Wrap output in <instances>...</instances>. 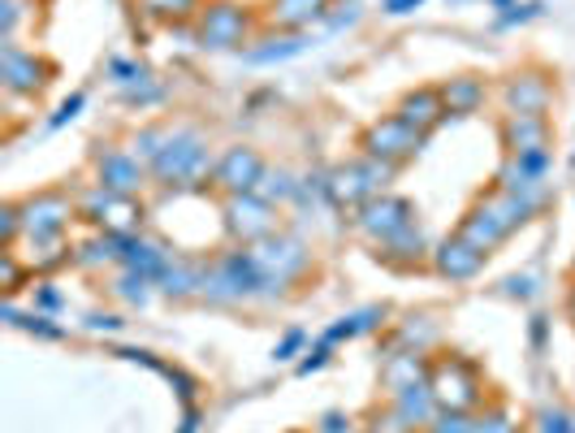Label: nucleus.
I'll return each instance as SVG.
<instances>
[{
  "instance_id": "obj_1",
  "label": "nucleus",
  "mask_w": 575,
  "mask_h": 433,
  "mask_svg": "<svg viewBox=\"0 0 575 433\" xmlns=\"http://www.w3.org/2000/svg\"><path fill=\"white\" fill-rule=\"evenodd\" d=\"M152 173L161 178L164 186L199 191V186L217 173V161H212L208 144H204L195 130H177V135H169V144L161 148V157L152 161Z\"/></svg>"
},
{
  "instance_id": "obj_2",
  "label": "nucleus",
  "mask_w": 575,
  "mask_h": 433,
  "mask_svg": "<svg viewBox=\"0 0 575 433\" xmlns=\"http://www.w3.org/2000/svg\"><path fill=\"white\" fill-rule=\"evenodd\" d=\"M428 386L437 395V408H446V412H472L485 399L481 368L463 355H446V360L428 364Z\"/></svg>"
},
{
  "instance_id": "obj_3",
  "label": "nucleus",
  "mask_w": 575,
  "mask_h": 433,
  "mask_svg": "<svg viewBox=\"0 0 575 433\" xmlns=\"http://www.w3.org/2000/svg\"><path fill=\"white\" fill-rule=\"evenodd\" d=\"M390 178H394V166L364 157V161H355V166H342V170L329 173V200L342 204V208H359V204H368L372 195H381Z\"/></svg>"
},
{
  "instance_id": "obj_4",
  "label": "nucleus",
  "mask_w": 575,
  "mask_h": 433,
  "mask_svg": "<svg viewBox=\"0 0 575 433\" xmlns=\"http://www.w3.org/2000/svg\"><path fill=\"white\" fill-rule=\"evenodd\" d=\"M424 139L428 135H419V130H411L407 122L394 113V117H386V122H372L368 130H364V157H372V161H386V166H403L411 161L419 148H424Z\"/></svg>"
},
{
  "instance_id": "obj_5",
  "label": "nucleus",
  "mask_w": 575,
  "mask_h": 433,
  "mask_svg": "<svg viewBox=\"0 0 575 433\" xmlns=\"http://www.w3.org/2000/svg\"><path fill=\"white\" fill-rule=\"evenodd\" d=\"M251 252L260 260V269L268 273V282H273V290L277 286H290V282H299L303 273H308V248L299 243V239H290V235H268V239H260V243H251Z\"/></svg>"
},
{
  "instance_id": "obj_6",
  "label": "nucleus",
  "mask_w": 575,
  "mask_h": 433,
  "mask_svg": "<svg viewBox=\"0 0 575 433\" xmlns=\"http://www.w3.org/2000/svg\"><path fill=\"white\" fill-rule=\"evenodd\" d=\"M251 35V13L234 0H212L199 9V44L204 48H239Z\"/></svg>"
},
{
  "instance_id": "obj_7",
  "label": "nucleus",
  "mask_w": 575,
  "mask_h": 433,
  "mask_svg": "<svg viewBox=\"0 0 575 433\" xmlns=\"http://www.w3.org/2000/svg\"><path fill=\"white\" fill-rule=\"evenodd\" d=\"M411 221H415V208H411L403 195H386V191L355 208V226H359L368 239H377V243H386L390 235L407 230Z\"/></svg>"
},
{
  "instance_id": "obj_8",
  "label": "nucleus",
  "mask_w": 575,
  "mask_h": 433,
  "mask_svg": "<svg viewBox=\"0 0 575 433\" xmlns=\"http://www.w3.org/2000/svg\"><path fill=\"white\" fill-rule=\"evenodd\" d=\"M18 208H22V226L31 239H57L74 217V204L66 191H39Z\"/></svg>"
},
{
  "instance_id": "obj_9",
  "label": "nucleus",
  "mask_w": 575,
  "mask_h": 433,
  "mask_svg": "<svg viewBox=\"0 0 575 433\" xmlns=\"http://www.w3.org/2000/svg\"><path fill=\"white\" fill-rule=\"evenodd\" d=\"M226 230H230L234 239H243V243L268 239V235H273V204L260 200L255 191L230 195V200H226Z\"/></svg>"
},
{
  "instance_id": "obj_10",
  "label": "nucleus",
  "mask_w": 575,
  "mask_h": 433,
  "mask_svg": "<svg viewBox=\"0 0 575 433\" xmlns=\"http://www.w3.org/2000/svg\"><path fill=\"white\" fill-rule=\"evenodd\" d=\"M48 75H53V70H48L35 53H22L13 39L4 44V53H0V79H4V87H9L13 95H35V91H44Z\"/></svg>"
},
{
  "instance_id": "obj_11",
  "label": "nucleus",
  "mask_w": 575,
  "mask_h": 433,
  "mask_svg": "<svg viewBox=\"0 0 575 433\" xmlns=\"http://www.w3.org/2000/svg\"><path fill=\"white\" fill-rule=\"evenodd\" d=\"M459 235L472 243V248H481L485 257H490L497 243H506V235H510V226H506V217L497 213V204H493V195L485 200H476L472 204V213L459 221Z\"/></svg>"
},
{
  "instance_id": "obj_12",
  "label": "nucleus",
  "mask_w": 575,
  "mask_h": 433,
  "mask_svg": "<svg viewBox=\"0 0 575 433\" xmlns=\"http://www.w3.org/2000/svg\"><path fill=\"white\" fill-rule=\"evenodd\" d=\"M264 170H268V166L260 161V152H255V148H230V152L217 161L212 182H217L221 191H230V195H246V191H255V186H260Z\"/></svg>"
},
{
  "instance_id": "obj_13",
  "label": "nucleus",
  "mask_w": 575,
  "mask_h": 433,
  "mask_svg": "<svg viewBox=\"0 0 575 433\" xmlns=\"http://www.w3.org/2000/svg\"><path fill=\"white\" fill-rule=\"evenodd\" d=\"M550 100H554V83H550V75H541V70H524V75H515V79L506 83V109H510V113L545 117Z\"/></svg>"
},
{
  "instance_id": "obj_14",
  "label": "nucleus",
  "mask_w": 575,
  "mask_h": 433,
  "mask_svg": "<svg viewBox=\"0 0 575 433\" xmlns=\"http://www.w3.org/2000/svg\"><path fill=\"white\" fill-rule=\"evenodd\" d=\"M117 260L130 269V273H143L148 282H161L164 269L173 264V252H164L161 243L143 239V235H117Z\"/></svg>"
},
{
  "instance_id": "obj_15",
  "label": "nucleus",
  "mask_w": 575,
  "mask_h": 433,
  "mask_svg": "<svg viewBox=\"0 0 575 433\" xmlns=\"http://www.w3.org/2000/svg\"><path fill=\"white\" fill-rule=\"evenodd\" d=\"M399 117L407 122L411 130H419V135H428L433 126H441V117H446L441 87H415V91H407L399 100Z\"/></svg>"
},
{
  "instance_id": "obj_16",
  "label": "nucleus",
  "mask_w": 575,
  "mask_h": 433,
  "mask_svg": "<svg viewBox=\"0 0 575 433\" xmlns=\"http://www.w3.org/2000/svg\"><path fill=\"white\" fill-rule=\"evenodd\" d=\"M481 269H485V252L472 248L463 235H455V239H446V243L437 248V273L450 277V282H468V277H476Z\"/></svg>"
},
{
  "instance_id": "obj_17",
  "label": "nucleus",
  "mask_w": 575,
  "mask_h": 433,
  "mask_svg": "<svg viewBox=\"0 0 575 433\" xmlns=\"http://www.w3.org/2000/svg\"><path fill=\"white\" fill-rule=\"evenodd\" d=\"M502 144L510 157H524V152H541L550 148V126L545 117H524V113H510L502 122Z\"/></svg>"
},
{
  "instance_id": "obj_18",
  "label": "nucleus",
  "mask_w": 575,
  "mask_h": 433,
  "mask_svg": "<svg viewBox=\"0 0 575 433\" xmlns=\"http://www.w3.org/2000/svg\"><path fill=\"white\" fill-rule=\"evenodd\" d=\"M100 186L113 195H135L143 186V166L130 152H104L100 157Z\"/></svg>"
},
{
  "instance_id": "obj_19",
  "label": "nucleus",
  "mask_w": 575,
  "mask_h": 433,
  "mask_svg": "<svg viewBox=\"0 0 575 433\" xmlns=\"http://www.w3.org/2000/svg\"><path fill=\"white\" fill-rule=\"evenodd\" d=\"M329 4H333V0H273V4H268V18H273V26L299 35L303 26H312V22L325 18Z\"/></svg>"
},
{
  "instance_id": "obj_20",
  "label": "nucleus",
  "mask_w": 575,
  "mask_h": 433,
  "mask_svg": "<svg viewBox=\"0 0 575 433\" xmlns=\"http://www.w3.org/2000/svg\"><path fill=\"white\" fill-rule=\"evenodd\" d=\"M394 408L407 417L411 430H419V425L428 430V421L441 412V408H437V395H433V386H428V381H415V386H407V390H399Z\"/></svg>"
},
{
  "instance_id": "obj_21",
  "label": "nucleus",
  "mask_w": 575,
  "mask_h": 433,
  "mask_svg": "<svg viewBox=\"0 0 575 433\" xmlns=\"http://www.w3.org/2000/svg\"><path fill=\"white\" fill-rule=\"evenodd\" d=\"M441 100H446V113L468 117V113H476L485 104V83L476 75H459V79H450L441 87Z\"/></svg>"
},
{
  "instance_id": "obj_22",
  "label": "nucleus",
  "mask_w": 575,
  "mask_h": 433,
  "mask_svg": "<svg viewBox=\"0 0 575 433\" xmlns=\"http://www.w3.org/2000/svg\"><path fill=\"white\" fill-rule=\"evenodd\" d=\"M381 381L399 395L415 381H428V364L419 360V351H403V355H386V368H381Z\"/></svg>"
},
{
  "instance_id": "obj_23",
  "label": "nucleus",
  "mask_w": 575,
  "mask_h": 433,
  "mask_svg": "<svg viewBox=\"0 0 575 433\" xmlns=\"http://www.w3.org/2000/svg\"><path fill=\"white\" fill-rule=\"evenodd\" d=\"M204 277H208V269H204V264L173 257V264L164 269V277H161V290L164 295H173V299H186V295L204 290Z\"/></svg>"
},
{
  "instance_id": "obj_24",
  "label": "nucleus",
  "mask_w": 575,
  "mask_h": 433,
  "mask_svg": "<svg viewBox=\"0 0 575 433\" xmlns=\"http://www.w3.org/2000/svg\"><path fill=\"white\" fill-rule=\"evenodd\" d=\"M381 252L377 257L390 260V264H415L419 260V252H424V235H419V226L411 221L407 230H399V235H390L386 243H377Z\"/></svg>"
},
{
  "instance_id": "obj_25",
  "label": "nucleus",
  "mask_w": 575,
  "mask_h": 433,
  "mask_svg": "<svg viewBox=\"0 0 575 433\" xmlns=\"http://www.w3.org/2000/svg\"><path fill=\"white\" fill-rule=\"evenodd\" d=\"M381 308H364V312H355V317H342L337 326H329L325 330V343H342V339H355V334H368V330H377L381 326Z\"/></svg>"
},
{
  "instance_id": "obj_26",
  "label": "nucleus",
  "mask_w": 575,
  "mask_h": 433,
  "mask_svg": "<svg viewBox=\"0 0 575 433\" xmlns=\"http://www.w3.org/2000/svg\"><path fill=\"white\" fill-rule=\"evenodd\" d=\"M255 195H260V200H268V204H277V200L299 195V182H295V173L290 170H264L260 186H255Z\"/></svg>"
},
{
  "instance_id": "obj_27",
  "label": "nucleus",
  "mask_w": 575,
  "mask_h": 433,
  "mask_svg": "<svg viewBox=\"0 0 575 433\" xmlns=\"http://www.w3.org/2000/svg\"><path fill=\"white\" fill-rule=\"evenodd\" d=\"M303 48H308L303 35H281V39H268V48H251L246 57H251L255 66H268V61H286V57H295V53H303Z\"/></svg>"
},
{
  "instance_id": "obj_28",
  "label": "nucleus",
  "mask_w": 575,
  "mask_h": 433,
  "mask_svg": "<svg viewBox=\"0 0 575 433\" xmlns=\"http://www.w3.org/2000/svg\"><path fill=\"white\" fill-rule=\"evenodd\" d=\"M4 321L18 326V330H31V334H39V339H61V326H48V317H39V312L22 317L18 308H4Z\"/></svg>"
},
{
  "instance_id": "obj_29",
  "label": "nucleus",
  "mask_w": 575,
  "mask_h": 433,
  "mask_svg": "<svg viewBox=\"0 0 575 433\" xmlns=\"http://www.w3.org/2000/svg\"><path fill=\"white\" fill-rule=\"evenodd\" d=\"M143 9H148L152 18H169V22H177V18H191V13L199 9V0H143Z\"/></svg>"
},
{
  "instance_id": "obj_30",
  "label": "nucleus",
  "mask_w": 575,
  "mask_h": 433,
  "mask_svg": "<svg viewBox=\"0 0 575 433\" xmlns=\"http://www.w3.org/2000/svg\"><path fill=\"white\" fill-rule=\"evenodd\" d=\"M164 144H169V130H161V126H148V130H139V135H135V152H139V157H148V161H157V157H161Z\"/></svg>"
},
{
  "instance_id": "obj_31",
  "label": "nucleus",
  "mask_w": 575,
  "mask_h": 433,
  "mask_svg": "<svg viewBox=\"0 0 575 433\" xmlns=\"http://www.w3.org/2000/svg\"><path fill=\"white\" fill-rule=\"evenodd\" d=\"M428 433H472V421H468V412H437L433 421H428Z\"/></svg>"
},
{
  "instance_id": "obj_32",
  "label": "nucleus",
  "mask_w": 575,
  "mask_h": 433,
  "mask_svg": "<svg viewBox=\"0 0 575 433\" xmlns=\"http://www.w3.org/2000/svg\"><path fill=\"white\" fill-rule=\"evenodd\" d=\"M550 148H541V152H524V157H515V166L528 173V178H537V182H545V173H550Z\"/></svg>"
},
{
  "instance_id": "obj_33",
  "label": "nucleus",
  "mask_w": 575,
  "mask_h": 433,
  "mask_svg": "<svg viewBox=\"0 0 575 433\" xmlns=\"http://www.w3.org/2000/svg\"><path fill=\"white\" fill-rule=\"evenodd\" d=\"M541 0H528V4H515V9H506V13H497V26L506 31V26H519V22H532V18H541Z\"/></svg>"
},
{
  "instance_id": "obj_34",
  "label": "nucleus",
  "mask_w": 575,
  "mask_h": 433,
  "mask_svg": "<svg viewBox=\"0 0 575 433\" xmlns=\"http://www.w3.org/2000/svg\"><path fill=\"white\" fill-rule=\"evenodd\" d=\"M108 70H113V79L126 87V91H135V87L148 83V70H143V66H135V61H113Z\"/></svg>"
},
{
  "instance_id": "obj_35",
  "label": "nucleus",
  "mask_w": 575,
  "mask_h": 433,
  "mask_svg": "<svg viewBox=\"0 0 575 433\" xmlns=\"http://www.w3.org/2000/svg\"><path fill=\"white\" fill-rule=\"evenodd\" d=\"M18 230H22V208H18V204H4V208H0V239H4V248H13Z\"/></svg>"
},
{
  "instance_id": "obj_36",
  "label": "nucleus",
  "mask_w": 575,
  "mask_h": 433,
  "mask_svg": "<svg viewBox=\"0 0 575 433\" xmlns=\"http://www.w3.org/2000/svg\"><path fill=\"white\" fill-rule=\"evenodd\" d=\"M117 290H122V299H130V304H148V277H143V273H126Z\"/></svg>"
},
{
  "instance_id": "obj_37",
  "label": "nucleus",
  "mask_w": 575,
  "mask_h": 433,
  "mask_svg": "<svg viewBox=\"0 0 575 433\" xmlns=\"http://www.w3.org/2000/svg\"><path fill=\"white\" fill-rule=\"evenodd\" d=\"M372 433H415L407 425V417L399 412V408H390V412H377V425H372Z\"/></svg>"
},
{
  "instance_id": "obj_38",
  "label": "nucleus",
  "mask_w": 575,
  "mask_h": 433,
  "mask_svg": "<svg viewBox=\"0 0 575 433\" xmlns=\"http://www.w3.org/2000/svg\"><path fill=\"white\" fill-rule=\"evenodd\" d=\"M472 433H515V425L506 421V412H485L472 421Z\"/></svg>"
},
{
  "instance_id": "obj_39",
  "label": "nucleus",
  "mask_w": 575,
  "mask_h": 433,
  "mask_svg": "<svg viewBox=\"0 0 575 433\" xmlns=\"http://www.w3.org/2000/svg\"><path fill=\"white\" fill-rule=\"evenodd\" d=\"M329 351H333V343H325V339H321V343H317V346H312V351H308V360L299 364V373L308 377V373H317V368H325V364H329Z\"/></svg>"
},
{
  "instance_id": "obj_40",
  "label": "nucleus",
  "mask_w": 575,
  "mask_h": 433,
  "mask_svg": "<svg viewBox=\"0 0 575 433\" xmlns=\"http://www.w3.org/2000/svg\"><path fill=\"white\" fill-rule=\"evenodd\" d=\"M541 433H575L567 412H541Z\"/></svg>"
},
{
  "instance_id": "obj_41",
  "label": "nucleus",
  "mask_w": 575,
  "mask_h": 433,
  "mask_svg": "<svg viewBox=\"0 0 575 433\" xmlns=\"http://www.w3.org/2000/svg\"><path fill=\"white\" fill-rule=\"evenodd\" d=\"M317 433H350V421H346L342 412H325L321 425H317Z\"/></svg>"
},
{
  "instance_id": "obj_42",
  "label": "nucleus",
  "mask_w": 575,
  "mask_h": 433,
  "mask_svg": "<svg viewBox=\"0 0 575 433\" xmlns=\"http://www.w3.org/2000/svg\"><path fill=\"white\" fill-rule=\"evenodd\" d=\"M299 346H303V330H290L273 355H277V360H295V351H299Z\"/></svg>"
},
{
  "instance_id": "obj_43",
  "label": "nucleus",
  "mask_w": 575,
  "mask_h": 433,
  "mask_svg": "<svg viewBox=\"0 0 575 433\" xmlns=\"http://www.w3.org/2000/svg\"><path fill=\"white\" fill-rule=\"evenodd\" d=\"M79 109H82V95H70L61 109H57V117H53V126H66V122H74L79 117Z\"/></svg>"
},
{
  "instance_id": "obj_44",
  "label": "nucleus",
  "mask_w": 575,
  "mask_h": 433,
  "mask_svg": "<svg viewBox=\"0 0 575 433\" xmlns=\"http://www.w3.org/2000/svg\"><path fill=\"white\" fill-rule=\"evenodd\" d=\"M506 295H510V299H528V295H532V277H510V282H506Z\"/></svg>"
},
{
  "instance_id": "obj_45",
  "label": "nucleus",
  "mask_w": 575,
  "mask_h": 433,
  "mask_svg": "<svg viewBox=\"0 0 575 433\" xmlns=\"http://www.w3.org/2000/svg\"><path fill=\"white\" fill-rule=\"evenodd\" d=\"M35 304H39L44 312H53V308H61V290H53V286H39V295H35Z\"/></svg>"
},
{
  "instance_id": "obj_46",
  "label": "nucleus",
  "mask_w": 575,
  "mask_h": 433,
  "mask_svg": "<svg viewBox=\"0 0 575 433\" xmlns=\"http://www.w3.org/2000/svg\"><path fill=\"white\" fill-rule=\"evenodd\" d=\"M87 330H104V334H113V330H122V321H117V317H87Z\"/></svg>"
},
{
  "instance_id": "obj_47",
  "label": "nucleus",
  "mask_w": 575,
  "mask_h": 433,
  "mask_svg": "<svg viewBox=\"0 0 575 433\" xmlns=\"http://www.w3.org/2000/svg\"><path fill=\"white\" fill-rule=\"evenodd\" d=\"M0 273H4V286L13 290V286H18V264H13V257H9V252H4V269H0Z\"/></svg>"
},
{
  "instance_id": "obj_48",
  "label": "nucleus",
  "mask_w": 575,
  "mask_h": 433,
  "mask_svg": "<svg viewBox=\"0 0 575 433\" xmlns=\"http://www.w3.org/2000/svg\"><path fill=\"white\" fill-rule=\"evenodd\" d=\"M532 346H545V317H532Z\"/></svg>"
},
{
  "instance_id": "obj_49",
  "label": "nucleus",
  "mask_w": 575,
  "mask_h": 433,
  "mask_svg": "<svg viewBox=\"0 0 575 433\" xmlns=\"http://www.w3.org/2000/svg\"><path fill=\"white\" fill-rule=\"evenodd\" d=\"M419 4H424V0H386L390 13H411V9H419Z\"/></svg>"
},
{
  "instance_id": "obj_50",
  "label": "nucleus",
  "mask_w": 575,
  "mask_h": 433,
  "mask_svg": "<svg viewBox=\"0 0 575 433\" xmlns=\"http://www.w3.org/2000/svg\"><path fill=\"white\" fill-rule=\"evenodd\" d=\"M195 430H199V412L191 408V412H186V421H182V430H177V433H195Z\"/></svg>"
},
{
  "instance_id": "obj_51",
  "label": "nucleus",
  "mask_w": 575,
  "mask_h": 433,
  "mask_svg": "<svg viewBox=\"0 0 575 433\" xmlns=\"http://www.w3.org/2000/svg\"><path fill=\"white\" fill-rule=\"evenodd\" d=\"M493 4H497L502 13H506V9H515V0H493Z\"/></svg>"
},
{
  "instance_id": "obj_52",
  "label": "nucleus",
  "mask_w": 575,
  "mask_h": 433,
  "mask_svg": "<svg viewBox=\"0 0 575 433\" xmlns=\"http://www.w3.org/2000/svg\"><path fill=\"white\" fill-rule=\"evenodd\" d=\"M572 317H575V295H572Z\"/></svg>"
},
{
  "instance_id": "obj_53",
  "label": "nucleus",
  "mask_w": 575,
  "mask_h": 433,
  "mask_svg": "<svg viewBox=\"0 0 575 433\" xmlns=\"http://www.w3.org/2000/svg\"><path fill=\"white\" fill-rule=\"evenodd\" d=\"M350 433H355V430H350Z\"/></svg>"
}]
</instances>
